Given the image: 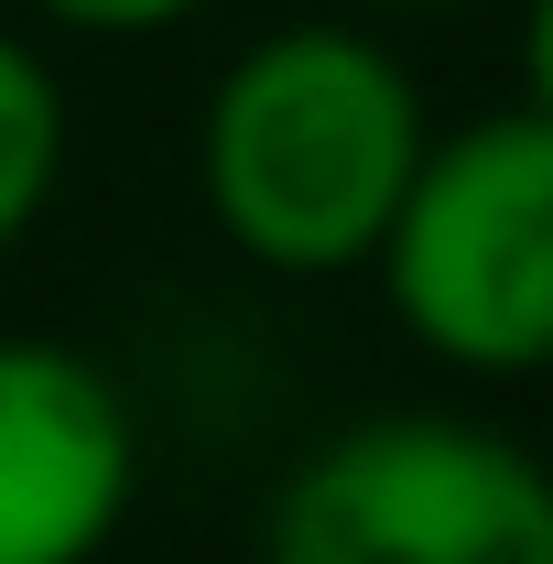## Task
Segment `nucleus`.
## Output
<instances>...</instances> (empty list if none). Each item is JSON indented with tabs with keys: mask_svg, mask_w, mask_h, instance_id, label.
Returning a JSON list of instances; mask_svg holds the SVG:
<instances>
[{
	"mask_svg": "<svg viewBox=\"0 0 553 564\" xmlns=\"http://www.w3.org/2000/svg\"><path fill=\"white\" fill-rule=\"evenodd\" d=\"M66 185V76L33 33H0V250L55 207Z\"/></svg>",
	"mask_w": 553,
	"mask_h": 564,
	"instance_id": "39448f33",
	"label": "nucleus"
},
{
	"mask_svg": "<svg viewBox=\"0 0 553 564\" xmlns=\"http://www.w3.org/2000/svg\"><path fill=\"white\" fill-rule=\"evenodd\" d=\"M358 11H456V0H358Z\"/></svg>",
	"mask_w": 553,
	"mask_h": 564,
	"instance_id": "0eeeda50",
	"label": "nucleus"
},
{
	"mask_svg": "<svg viewBox=\"0 0 553 564\" xmlns=\"http://www.w3.org/2000/svg\"><path fill=\"white\" fill-rule=\"evenodd\" d=\"M369 272L423 358L532 380L553 358V120L510 98L467 131H434Z\"/></svg>",
	"mask_w": 553,
	"mask_h": 564,
	"instance_id": "f03ea898",
	"label": "nucleus"
},
{
	"mask_svg": "<svg viewBox=\"0 0 553 564\" xmlns=\"http://www.w3.org/2000/svg\"><path fill=\"white\" fill-rule=\"evenodd\" d=\"M423 141V87L380 33L282 22L217 66L196 109V196L239 261L282 282H337L369 272Z\"/></svg>",
	"mask_w": 553,
	"mask_h": 564,
	"instance_id": "f257e3e1",
	"label": "nucleus"
},
{
	"mask_svg": "<svg viewBox=\"0 0 553 564\" xmlns=\"http://www.w3.org/2000/svg\"><path fill=\"white\" fill-rule=\"evenodd\" d=\"M55 33L76 44H152V33H174V22H196L207 0H33Z\"/></svg>",
	"mask_w": 553,
	"mask_h": 564,
	"instance_id": "423d86ee",
	"label": "nucleus"
},
{
	"mask_svg": "<svg viewBox=\"0 0 553 564\" xmlns=\"http://www.w3.org/2000/svg\"><path fill=\"white\" fill-rule=\"evenodd\" d=\"M141 499V423L66 337H0V564H98Z\"/></svg>",
	"mask_w": 553,
	"mask_h": 564,
	"instance_id": "20e7f679",
	"label": "nucleus"
},
{
	"mask_svg": "<svg viewBox=\"0 0 553 564\" xmlns=\"http://www.w3.org/2000/svg\"><path fill=\"white\" fill-rule=\"evenodd\" d=\"M250 564H553V478L478 413H358L293 456Z\"/></svg>",
	"mask_w": 553,
	"mask_h": 564,
	"instance_id": "7ed1b4c3",
	"label": "nucleus"
}]
</instances>
